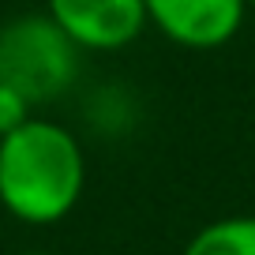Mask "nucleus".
<instances>
[{
	"mask_svg": "<svg viewBox=\"0 0 255 255\" xmlns=\"http://www.w3.org/2000/svg\"><path fill=\"white\" fill-rule=\"evenodd\" d=\"M15 255H56V252H15Z\"/></svg>",
	"mask_w": 255,
	"mask_h": 255,
	"instance_id": "0eeeda50",
	"label": "nucleus"
},
{
	"mask_svg": "<svg viewBox=\"0 0 255 255\" xmlns=\"http://www.w3.org/2000/svg\"><path fill=\"white\" fill-rule=\"evenodd\" d=\"M146 23L180 49H222L240 34L248 0H143Z\"/></svg>",
	"mask_w": 255,
	"mask_h": 255,
	"instance_id": "20e7f679",
	"label": "nucleus"
},
{
	"mask_svg": "<svg viewBox=\"0 0 255 255\" xmlns=\"http://www.w3.org/2000/svg\"><path fill=\"white\" fill-rule=\"evenodd\" d=\"M30 117H34L30 98H23L15 87H8V83H0V139L11 135L15 128H23Z\"/></svg>",
	"mask_w": 255,
	"mask_h": 255,
	"instance_id": "423d86ee",
	"label": "nucleus"
},
{
	"mask_svg": "<svg viewBox=\"0 0 255 255\" xmlns=\"http://www.w3.org/2000/svg\"><path fill=\"white\" fill-rule=\"evenodd\" d=\"M87 188V154L75 131L30 117L0 139V207L23 225H56Z\"/></svg>",
	"mask_w": 255,
	"mask_h": 255,
	"instance_id": "f257e3e1",
	"label": "nucleus"
},
{
	"mask_svg": "<svg viewBox=\"0 0 255 255\" xmlns=\"http://www.w3.org/2000/svg\"><path fill=\"white\" fill-rule=\"evenodd\" d=\"M180 255H255V214H229L203 225Z\"/></svg>",
	"mask_w": 255,
	"mask_h": 255,
	"instance_id": "39448f33",
	"label": "nucleus"
},
{
	"mask_svg": "<svg viewBox=\"0 0 255 255\" xmlns=\"http://www.w3.org/2000/svg\"><path fill=\"white\" fill-rule=\"evenodd\" d=\"M45 15L79 53H120L150 26L143 0H45Z\"/></svg>",
	"mask_w": 255,
	"mask_h": 255,
	"instance_id": "7ed1b4c3",
	"label": "nucleus"
},
{
	"mask_svg": "<svg viewBox=\"0 0 255 255\" xmlns=\"http://www.w3.org/2000/svg\"><path fill=\"white\" fill-rule=\"evenodd\" d=\"M248 15H252V19H255V0H248Z\"/></svg>",
	"mask_w": 255,
	"mask_h": 255,
	"instance_id": "6e6552de",
	"label": "nucleus"
},
{
	"mask_svg": "<svg viewBox=\"0 0 255 255\" xmlns=\"http://www.w3.org/2000/svg\"><path fill=\"white\" fill-rule=\"evenodd\" d=\"M83 53L41 11L15 15L0 26V83L15 87L34 105L64 98L79 79Z\"/></svg>",
	"mask_w": 255,
	"mask_h": 255,
	"instance_id": "f03ea898",
	"label": "nucleus"
}]
</instances>
